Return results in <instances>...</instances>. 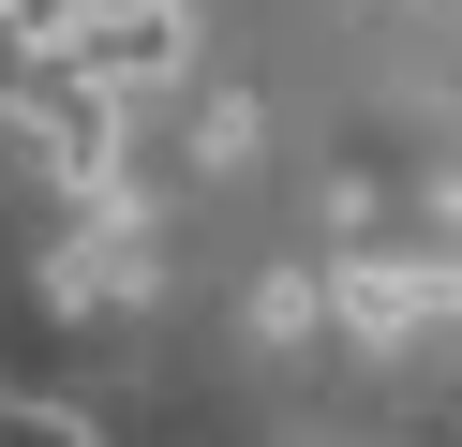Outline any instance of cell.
<instances>
[{"label": "cell", "instance_id": "cell-1", "mask_svg": "<svg viewBox=\"0 0 462 447\" xmlns=\"http://www.w3.org/2000/svg\"><path fill=\"white\" fill-rule=\"evenodd\" d=\"M180 60H194V15H180V0H90V15L45 45V75H75L90 105H120V119H134L164 75H180Z\"/></svg>", "mask_w": 462, "mask_h": 447}, {"label": "cell", "instance_id": "cell-4", "mask_svg": "<svg viewBox=\"0 0 462 447\" xmlns=\"http://www.w3.org/2000/svg\"><path fill=\"white\" fill-rule=\"evenodd\" d=\"M313 313H328V284H313V268H269V284H254V328H269V343H299Z\"/></svg>", "mask_w": 462, "mask_h": 447}, {"label": "cell", "instance_id": "cell-5", "mask_svg": "<svg viewBox=\"0 0 462 447\" xmlns=\"http://www.w3.org/2000/svg\"><path fill=\"white\" fill-rule=\"evenodd\" d=\"M0 447H105L75 403H0Z\"/></svg>", "mask_w": 462, "mask_h": 447}, {"label": "cell", "instance_id": "cell-3", "mask_svg": "<svg viewBox=\"0 0 462 447\" xmlns=\"http://www.w3.org/2000/svg\"><path fill=\"white\" fill-rule=\"evenodd\" d=\"M448 298H462V268H418V254H358V268L328 284V313L358 328V343H418V313H448Z\"/></svg>", "mask_w": 462, "mask_h": 447}, {"label": "cell", "instance_id": "cell-2", "mask_svg": "<svg viewBox=\"0 0 462 447\" xmlns=\"http://www.w3.org/2000/svg\"><path fill=\"white\" fill-rule=\"evenodd\" d=\"M150 224H134V209H75L60 238H45V313H134V298H150Z\"/></svg>", "mask_w": 462, "mask_h": 447}]
</instances>
